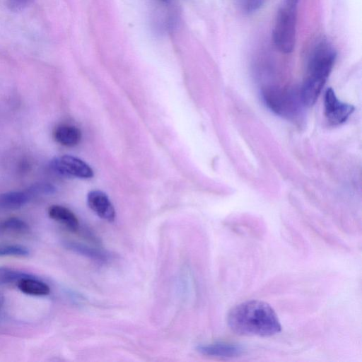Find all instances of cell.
I'll use <instances>...</instances> for the list:
<instances>
[{
	"instance_id": "1",
	"label": "cell",
	"mask_w": 362,
	"mask_h": 362,
	"mask_svg": "<svg viewBox=\"0 0 362 362\" xmlns=\"http://www.w3.org/2000/svg\"><path fill=\"white\" fill-rule=\"evenodd\" d=\"M227 324L232 332L240 336L269 337L281 330L274 308L261 300H245L231 308Z\"/></svg>"
},
{
	"instance_id": "2",
	"label": "cell",
	"mask_w": 362,
	"mask_h": 362,
	"mask_svg": "<svg viewBox=\"0 0 362 362\" xmlns=\"http://www.w3.org/2000/svg\"><path fill=\"white\" fill-rule=\"evenodd\" d=\"M337 58V52L326 40L318 42L311 51L308 62L307 74L300 88L303 103L313 105L329 77Z\"/></svg>"
},
{
	"instance_id": "3",
	"label": "cell",
	"mask_w": 362,
	"mask_h": 362,
	"mask_svg": "<svg viewBox=\"0 0 362 362\" xmlns=\"http://www.w3.org/2000/svg\"><path fill=\"white\" fill-rule=\"evenodd\" d=\"M261 95L267 107L275 114L289 120L298 119L305 105L300 89L294 88L267 86Z\"/></svg>"
},
{
	"instance_id": "4",
	"label": "cell",
	"mask_w": 362,
	"mask_h": 362,
	"mask_svg": "<svg viewBox=\"0 0 362 362\" xmlns=\"http://www.w3.org/2000/svg\"><path fill=\"white\" fill-rule=\"evenodd\" d=\"M298 2L299 0H283L276 17L273 41L283 53L291 52L295 46Z\"/></svg>"
},
{
	"instance_id": "5",
	"label": "cell",
	"mask_w": 362,
	"mask_h": 362,
	"mask_svg": "<svg viewBox=\"0 0 362 362\" xmlns=\"http://www.w3.org/2000/svg\"><path fill=\"white\" fill-rule=\"evenodd\" d=\"M50 168L57 174L66 177L88 179L93 176L92 168L86 163L70 155L53 158Z\"/></svg>"
},
{
	"instance_id": "6",
	"label": "cell",
	"mask_w": 362,
	"mask_h": 362,
	"mask_svg": "<svg viewBox=\"0 0 362 362\" xmlns=\"http://www.w3.org/2000/svg\"><path fill=\"white\" fill-rule=\"evenodd\" d=\"M325 115L332 125L345 122L354 112V107L340 101L332 88L327 89L324 99Z\"/></svg>"
},
{
	"instance_id": "7",
	"label": "cell",
	"mask_w": 362,
	"mask_h": 362,
	"mask_svg": "<svg viewBox=\"0 0 362 362\" xmlns=\"http://www.w3.org/2000/svg\"><path fill=\"white\" fill-rule=\"evenodd\" d=\"M196 349L203 355L221 358H235L241 356L244 352L243 346L226 341L200 344Z\"/></svg>"
},
{
	"instance_id": "8",
	"label": "cell",
	"mask_w": 362,
	"mask_h": 362,
	"mask_svg": "<svg viewBox=\"0 0 362 362\" xmlns=\"http://www.w3.org/2000/svg\"><path fill=\"white\" fill-rule=\"evenodd\" d=\"M87 204L89 208L101 218L113 221L115 218V210L108 197L100 190H92L87 195Z\"/></svg>"
},
{
	"instance_id": "9",
	"label": "cell",
	"mask_w": 362,
	"mask_h": 362,
	"mask_svg": "<svg viewBox=\"0 0 362 362\" xmlns=\"http://www.w3.org/2000/svg\"><path fill=\"white\" fill-rule=\"evenodd\" d=\"M55 141L64 146L78 145L81 140V132L76 126L63 124L57 126L53 133Z\"/></svg>"
},
{
	"instance_id": "10",
	"label": "cell",
	"mask_w": 362,
	"mask_h": 362,
	"mask_svg": "<svg viewBox=\"0 0 362 362\" xmlns=\"http://www.w3.org/2000/svg\"><path fill=\"white\" fill-rule=\"evenodd\" d=\"M49 216L64 225L72 231H77L79 221L76 215L68 208L60 205H52L48 209Z\"/></svg>"
},
{
	"instance_id": "11",
	"label": "cell",
	"mask_w": 362,
	"mask_h": 362,
	"mask_svg": "<svg viewBox=\"0 0 362 362\" xmlns=\"http://www.w3.org/2000/svg\"><path fill=\"white\" fill-rule=\"evenodd\" d=\"M17 286L21 292L30 296H46L50 292L47 284L33 276L21 279L17 282Z\"/></svg>"
},
{
	"instance_id": "12",
	"label": "cell",
	"mask_w": 362,
	"mask_h": 362,
	"mask_svg": "<svg viewBox=\"0 0 362 362\" xmlns=\"http://www.w3.org/2000/svg\"><path fill=\"white\" fill-rule=\"evenodd\" d=\"M31 195L26 191H13L0 194V208L16 209L25 205Z\"/></svg>"
},
{
	"instance_id": "13",
	"label": "cell",
	"mask_w": 362,
	"mask_h": 362,
	"mask_svg": "<svg viewBox=\"0 0 362 362\" xmlns=\"http://www.w3.org/2000/svg\"><path fill=\"white\" fill-rule=\"evenodd\" d=\"M64 246L74 252L97 261L106 262L110 258V255L107 252L79 243L66 241L64 242Z\"/></svg>"
},
{
	"instance_id": "14",
	"label": "cell",
	"mask_w": 362,
	"mask_h": 362,
	"mask_svg": "<svg viewBox=\"0 0 362 362\" xmlns=\"http://www.w3.org/2000/svg\"><path fill=\"white\" fill-rule=\"evenodd\" d=\"M0 228L6 232L15 234H25L30 231V227L24 221L11 217L5 219L0 223Z\"/></svg>"
},
{
	"instance_id": "15",
	"label": "cell",
	"mask_w": 362,
	"mask_h": 362,
	"mask_svg": "<svg viewBox=\"0 0 362 362\" xmlns=\"http://www.w3.org/2000/svg\"><path fill=\"white\" fill-rule=\"evenodd\" d=\"M29 276H33V275L13 268L0 267V284H17L21 279Z\"/></svg>"
},
{
	"instance_id": "16",
	"label": "cell",
	"mask_w": 362,
	"mask_h": 362,
	"mask_svg": "<svg viewBox=\"0 0 362 362\" xmlns=\"http://www.w3.org/2000/svg\"><path fill=\"white\" fill-rule=\"evenodd\" d=\"M29 250L21 245H0V256L27 257Z\"/></svg>"
},
{
	"instance_id": "17",
	"label": "cell",
	"mask_w": 362,
	"mask_h": 362,
	"mask_svg": "<svg viewBox=\"0 0 362 362\" xmlns=\"http://www.w3.org/2000/svg\"><path fill=\"white\" fill-rule=\"evenodd\" d=\"M27 191L32 197L38 194H53L56 191V188L50 183H38L30 186Z\"/></svg>"
},
{
	"instance_id": "18",
	"label": "cell",
	"mask_w": 362,
	"mask_h": 362,
	"mask_svg": "<svg viewBox=\"0 0 362 362\" xmlns=\"http://www.w3.org/2000/svg\"><path fill=\"white\" fill-rule=\"evenodd\" d=\"M264 0H238L240 9L247 13H254L264 4Z\"/></svg>"
},
{
	"instance_id": "19",
	"label": "cell",
	"mask_w": 362,
	"mask_h": 362,
	"mask_svg": "<svg viewBox=\"0 0 362 362\" xmlns=\"http://www.w3.org/2000/svg\"><path fill=\"white\" fill-rule=\"evenodd\" d=\"M31 0H6L7 5L11 10L21 11L26 7Z\"/></svg>"
},
{
	"instance_id": "20",
	"label": "cell",
	"mask_w": 362,
	"mask_h": 362,
	"mask_svg": "<svg viewBox=\"0 0 362 362\" xmlns=\"http://www.w3.org/2000/svg\"><path fill=\"white\" fill-rule=\"evenodd\" d=\"M4 302V297L2 293H0V308L3 305Z\"/></svg>"
},
{
	"instance_id": "21",
	"label": "cell",
	"mask_w": 362,
	"mask_h": 362,
	"mask_svg": "<svg viewBox=\"0 0 362 362\" xmlns=\"http://www.w3.org/2000/svg\"><path fill=\"white\" fill-rule=\"evenodd\" d=\"M162 1H168V0H162Z\"/></svg>"
}]
</instances>
